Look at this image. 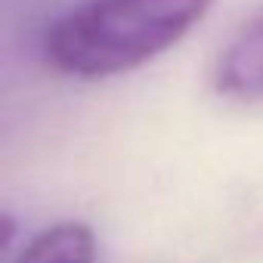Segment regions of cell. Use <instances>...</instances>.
<instances>
[{
  "mask_svg": "<svg viewBox=\"0 0 263 263\" xmlns=\"http://www.w3.org/2000/svg\"><path fill=\"white\" fill-rule=\"evenodd\" d=\"M211 7L214 0H84L47 25L41 53L68 78L127 74L177 47Z\"/></svg>",
  "mask_w": 263,
  "mask_h": 263,
  "instance_id": "1",
  "label": "cell"
},
{
  "mask_svg": "<svg viewBox=\"0 0 263 263\" xmlns=\"http://www.w3.org/2000/svg\"><path fill=\"white\" fill-rule=\"evenodd\" d=\"M214 87L226 99H263V10L226 44L214 71Z\"/></svg>",
  "mask_w": 263,
  "mask_h": 263,
  "instance_id": "2",
  "label": "cell"
},
{
  "mask_svg": "<svg viewBox=\"0 0 263 263\" xmlns=\"http://www.w3.org/2000/svg\"><path fill=\"white\" fill-rule=\"evenodd\" d=\"M96 235L81 220H62L31 235L10 263H96Z\"/></svg>",
  "mask_w": 263,
  "mask_h": 263,
  "instance_id": "3",
  "label": "cell"
}]
</instances>
